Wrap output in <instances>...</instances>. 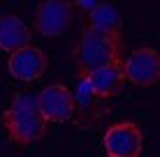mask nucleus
<instances>
[{"instance_id":"obj_1","label":"nucleus","mask_w":160,"mask_h":157,"mask_svg":"<svg viewBox=\"0 0 160 157\" xmlns=\"http://www.w3.org/2000/svg\"><path fill=\"white\" fill-rule=\"evenodd\" d=\"M72 62H74V76L86 79L91 72L104 67L112 62H121L125 58V39L123 35H112V32H100L86 28L74 42L72 51Z\"/></svg>"},{"instance_id":"obj_2","label":"nucleus","mask_w":160,"mask_h":157,"mask_svg":"<svg viewBox=\"0 0 160 157\" xmlns=\"http://www.w3.org/2000/svg\"><path fill=\"white\" fill-rule=\"evenodd\" d=\"M2 127L9 141L21 148L42 141L49 132V122L44 120L37 106V97L26 90L14 93V97L9 99L7 109L2 111Z\"/></svg>"},{"instance_id":"obj_3","label":"nucleus","mask_w":160,"mask_h":157,"mask_svg":"<svg viewBox=\"0 0 160 157\" xmlns=\"http://www.w3.org/2000/svg\"><path fill=\"white\" fill-rule=\"evenodd\" d=\"M102 148L107 157H142L144 132L135 120H118L104 129Z\"/></svg>"},{"instance_id":"obj_4","label":"nucleus","mask_w":160,"mask_h":157,"mask_svg":"<svg viewBox=\"0 0 160 157\" xmlns=\"http://www.w3.org/2000/svg\"><path fill=\"white\" fill-rule=\"evenodd\" d=\"M77 12L72 9L70 0H42L35 7L32 14V25L42 37L58 39L70 30Z\"/></svg>"},{"instance_id":"obj_5","label":"nucleus","mask_w":160,"mask_h":157,"mask_svg":"<svg viewBox=\"0 0 160 157\" xmlns=\"http://www.w3.org/2000/svg\"><path fill=\"white\" fill-rule=\"evenodd\" d=\"M72 97H74L72 122L79 129H86V132L100 129V125L109 118V113H112V106L107 104V99L98 97L88 88L86 81H79V88H77V93H72Z\"/></svg>"},{"instance_id":"obj_6","label":"nucleus","mask_w":160,"mask_h":157,"mask_svg":"<svg viewBox=\"0 0 160 157\" xmlns=\"http://www.w3.org/2000/svg\"><path fill=\"white\" fill-rule=\"evenodd\" d=\"M125 81L137 88H151L160 81V53L151 46L135 48L123 58Z\"/></svg>"},{"instance_id":"obj_7","label":"nucleus","mask_w":160,"mask_h":157,"mask_svg":"<svg viewBox=\"0 0 160 157\" xmlns=\"http://www.w3.org/2000/svg\"><path fill=\"white\" fill-rule=\"evenodd\" d=\"M49 69V58L42 48L37 46H21L16 51L9 53L7 58V72L9 76L21 81V83H30V81H37L47 74Z\"/></svg>"},{"instance_id":"obj_8","label":"nucleus","mask_w":160,"mask_h":157,"mask_svg":"<svg viewBox=\"0 0 160 157\" xmlns=\"http://www.w3.org/2000/svg\"><path fill=\"white\" fill-rule=\"evenodd\" d=\"M37 106L47 122H70L74 116V97L68 85L63 83H51L40 90Z\"/></svg>"},{"instance_id":"obj_9","label":"nucleus","mask_w":160,"mask_h":157,"mask_svg":"<svg viewBox=\"0 0 160 157\" xmlns=\"http://www.w3.org/2000/svg\"><path fill=\"white\" fill-rule=\"evenodd\" d=\"M81 81H86L88 88H91L98 97H102V99H112V97H116V95L123 93L125 83H128V81H125V74H123V60L104 65V67L91 72L86 79H81Z\"/></svg>"},{"instance_id":"obj_10","label":"nucleus","mask_w":160,"mask_h":157,"mask_svg":"<svg viewBox=\"0 0 160 157\" xmlns=\"http://www.w3.org/2000/svg\"><path fill=\"white\" fill-rule=\"evenodd\" d=\"M30 39H32V32L23 19H19L16 14L0 16V48L2 51L12 53L21 46H28Z\"/></svg>"},{"instance_id":"obj_11","label":"nucleus","mask_w":160,"mask_h":157,"mask_svg":"<svg viewBox=\"0 0 160 157\" xmlns=\"http://www.w3.org/2000/svg\"><path fill=\"white\" fill-rule=\"evenodd\" d=\"M88 25L91 30H100V32H112V35H123V19H121L118 9L107 0H100L95 7L88 12Z\"/></svg>"},{"instance_id":"obj_12","label":"nucleus","mask_w":160,"mask_h":157,"mask_svg":"<svg viewBox=\"0 0 160 157\" xmlns=\"http://www.w3.org/2000/svg\"><path fill=\"white\" fill-rule=\"evenodd\" d=\"M98 2H100V0H70L72 9H74L77 14H84V16H88V12H91Z\"/></svg>"},{"instance_id":"obj_13","label":"nucleus","mask_w":160,"mask_h":157,"mask_svg":"<svg viewBox=\"0 0 160 157\" xmlns=\"http://www.w3.org/2000/svg\"><path fill=\"white\" fill-rule=\"evenodd\" d=\"M0 2H2V0H0Z\"/></svg>"}]
</instances>
